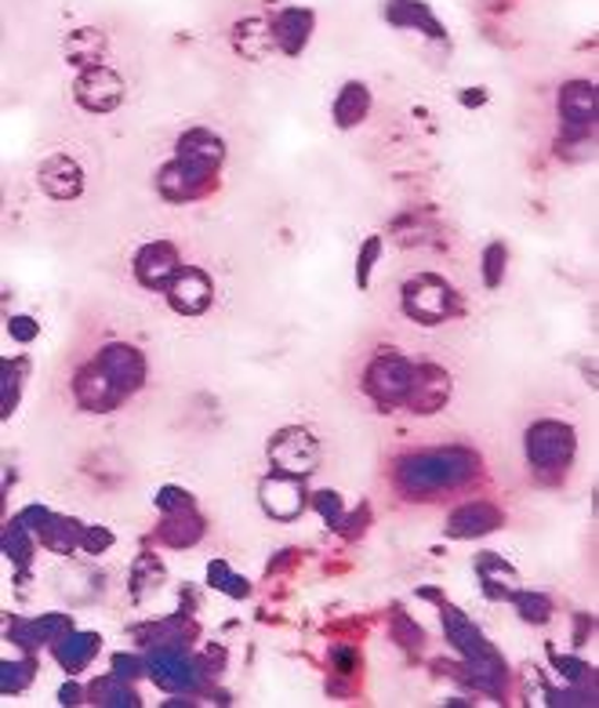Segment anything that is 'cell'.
I'll list each match as a JSON object with an SVG mask.
<instances>
[{
  "mask_svg": "<svg viewBox=\"0 0 599 708\" xmlns=\"http://www.w3.org/2000/svg\"><path fill=\"white\" fill-rule=\"evenodd\" d=\"M480 469V458L466 447H447V451L410 454L396 465V487L407 498H432V494L461 487L472 472Z\"/></svg>",
  "mask_w": 599,
  "mask_h": 708,
  "instance_id": "cell-1",
  "label": "cell"
},
{
  "mask_svg": "<svg viewBox=\"0 0 599 708\" xmlns=\"http://www.w3.org/2000/svg\"><path fill=\"white\" fill-rule=\"evenodd\" d=\"M443 632H447V640H451L454 647L466 654L469 679L486 694H502L505 662L498 657V651L491 647V643L483 640V632L472 625V621L461 611H454V607H447V611H443Z\"/></svg>",
  "mask_w": 599,
  "mask_h": 708,
  "instance_id": "cell-2",
  "label": "cell"
},
{
  "mask_svg": "<svg viewBox=\"0 0 599 708\" xmlns=\"http://www.w3.org/2000/svg\"><path fill=\"white\" fill-rule=\"evenodd\" d=\"M146 673L171 694H193L200 687V665L185 654L182 643H157L146 657Z\"/></svg>",
  "mask_w": 599,
  "mask_h": 708,
  "instance_id": "cell-3",
  "label": "cell"
},
{
  "mask_svg": "<svg viewBox=\"0 0 599 708\" xmlns=\"http://www.w3.org/2000/svg\"><path fill=\"white\" fill-rule=\"evenodd\" d=\"M415 364L396 353H382L374 364L367 367L364 375V389L378 400L382 407H393V404H404L410 385H415Z\"/></svg>",
  "mask_w": 599,
  "mask_h": 708,
  "instance_id": "cell-4",
  "label": "cell"
},
{
  "mask_svg": "<svg viewBox=\"0 0 599 708\" xmlns=\"http://www.w3.org/2000/svg\"><path fill=\"white\" fill-rule=\"evenodd\" d=\"M574 458V429L564 421H538L527 429V462L538 472L564 469Z\"/></svg>",
  "mask_w": 599,
  "mask_h": 708,
  "instance_id": "cell-5",
  "label": "cell"
},
{
  "mask_svg": "<svg viewBox=\"0 0 599 708\" xmlns=\"http://www.w3.org/2000/svg\"><path fill=\"white\" fill-rule=\"evenodd\" d=\"M73 98H77L84 109H92V114H109V109H117L124 103V81L98 62V66H87L77 77Z\"/></svg>",
  "mask_w": 599,
  "mask_h": 708,
  "instance_id": "cell-6",
  "label": "cell"
},
{
  "mask_svg": "<svg viewBox=\"0 0 599 708\" xmlns=\"http://www.w3.org/2000/svg\"><path fill=\"white\" fill-rule=\"evenodd\" d=\"M404 309L407 317H415L418 324H440L447 317V309H451V288L440 280V277H415L407 280L404 288Z\"/></svg>",
  "mask_w": 599,
  "mask_h": 708,
  "instance_id": "cell-7",
  "label": "cell"
},
{
  "mask_svg": "<svg viewBox=\"0 0 599 708\" xmlns=\"http://www.w3.org/2000/svg\"><path fill=\"white\" fill-rule=\"evenodd\" d=\"M269 458L287 476H309L317 469V440L302 429H287L269 443Z\"/></svg>",
  "mask_w": 599,
  "mask_h": 708,
  "instance_id": "cell-8",
  "label": "cell"
},
{
  "mask_svg": "<svg viewBox=\"0 0 599 708\" xmlns=\"http://www.w3.org/2000/svg\"><path fill=\"white\" fill-rule=\"evenodd\" d=\"M596 109H599L596 84L574 81L559 92V117H564L567 131L578 135V139H585V135L596 128Z\"/></svg>",
  "mask_w": 599,
  "mask_h": 708,
  "instance_id": "cell-9",
  "label": "cell"
},
{
  "mask_svg": "<svg viewBox=\"0 0 599 708\" xmlns=\"http://www.w3.org/2000/svg\"><path fill=\"white\" fill-rule=\"evenodd\" d=\"M179 251L168 244V240H157V244H146L139 255H135V277H139V283H146V288H153L160 291L164 288L168 291V283L179 277Z\"/></svg>",
  "mask_w": 599,
  "mask_h": 708,
  "instance_id": "cell-10",
  "label": "cell"
},
{
  "mask_svg": "<svg viewBox=\"0 0 599 708\" xmlns=\"http://www.w3.org/2000/svg\"><path fill=\"white\" fill-rule=\"evenodd\" d=\"M168 298L174 305V313L182 317H200L204 309L211 305V298H215V288H211L207 272H200L193 266L179 269V277L168 283Z\"/></svg>",
  "mask_w": 599,
  "mask_h": 708,
  "instance_id": "cell-11",
  "label": "cell"
},
{
  "mask_svg": "<svg viewBox=\"0 0 599 708\" xmlns=\"http://www.w3.org/2000/svg\"><path fill=\"white\" fill-rule=\"evenodd\" d=\"M98 367L106 371V378L114 382L124 396L135 393L146 382V360L139 356V350H131V345H106V350L98 353Z\"/></svg>",
  "mask_w": 599,
  "mask_h": 708,
  "instance_id": "cell-12",
  "label": "cell"
},
{
  "mask_svg": "<svg viewBox=\"0 0 599 708\" xmlns=\"http://www.w3.org/2000/svg\"><path fill=\"white\" fill-rule=\"evenodd\" d=\"M157 185L168 201H196V196H204L211 185H215V175L196 171V168L185 164V160L174 157L171 164H164V171L157 175Z\"/></svg>",
  "mask_w": 599,
  "mask_h": 708,
  "instance_id": "cell-13",
  "label": "cell"
},
{
  "mask_svg": "<svg viewBox=\"0 0 599 708\" xmlns=\"http://www.w3.org/2000/svg\"><path fill=\"white\" fill-rule=\"evenodd\" d=\"M451 400V375L440 367H418L415 371V385L407 393V407L415 415H436L440 407Z\"/></svg>",
  "mask_w": 599,
  "mask_h": 708,
  "instance_id": "cell-14",
  "label": "cell"
},
{
  "mask_svg": "<svg viewBox=\"0 0 599 708\" xmlns=\"http://www.w3.org/2000/svg\"><path fill=\"white\" fill-rule=\"evenodd\" d=\"M261 508L272 519H295L306 508V491L298 476H287V472H277V476L261 480Z\"/></svg>",
  "mask_w": 599,
  "mask_h": 708,
  "instance_id": "cell-15",
  "label": "cell"
},
{
  "mask_svg": "<svg viewBox=\"0 0 599 708\" xmlns=\"http://www.w3.org/2000/svg\"><path fill=\"white\" fill-rule=\"evenodd\" d=\"M36 182H41V190L47 196H55V201H73V196H81L84 190V171L77 160H69V157H47L41 171H36Z\"/></svg>",
  "mask_w": 599,
  "mask_h": 708,
  "instance_id": "cell-16",
  "label": "cell"
},
{
  "mask_svg": "<svg viewBox=\"0 0 599 708\" xmlns=\"http://www.w3.org/2000/svg\"><path fill=\"white\" fill-rule=\"evenodd\" d=\"M179 160H185V164L196 168V171L215 175L218 164L226 160V142H222L218 135L204 131V128H193L179 139Z\"/></svg>",
  "mask_w": 599,
  "mask_h": 708,
  "instance_id": "cell-17",
  "label": "cell"
},
{
  "mask_svg": "<svg viewBox=\"0 0 599 708\" xmlns=\"http://www.w3.org/2000/svg\"><path fill=\"white\" fill-rule=\"evenodd\" d=\"M73 625L66 614H44V618H33V621H11L8 636L19 643V647H44V643H55L66 636Z\"/></svg>",
  "mask_w": 599,
  "mask_h": 708,
  "instance_id": "cell-18",
  "label": "cell"
},
{
  "mask_svg": "<svg viewBox=\"0 0 599 708\" xmlns=\"http://www.w3.org/2000/svg\"><path fill=\"white\" fill-rule=\"evenodd\" d=\"M498 527H502V513H498L491 502H469L447 519V534H451V538H480V534H491Z\"/></svg>",
  "mask_w": 599,
  "mask_h": 708,
  "instance_id": "cell-19",
  "label": "cell"
},
{
  "mask_svg": "<svg viewBox=\"0 0 599 708\" xmlns=\"http://www.w3.org/2000/svg\"><path fill=\"white\" fill-rule=\"evenodd\" d=\"M73 389H77V400L87 407V411H109V407H117L124 400V393L106 378V371L98 364L92 371H81Z\"/></svg>",
  "mask_w": 599,
  "mask_h": 708,
  "instance_id": "cell-20",
  "label": "cell"
},
{
  "mask_svg": "<svg viewBox=\"0 0 599 708\" xmlns=\"http://www.w3.org/2000/svg\"><path fill=\"white\" fill-rule=\"evenodd\" d=\"M157 534H160V541L171 545V549H190V545L200 541V534H204V519L193 513V505L174 508V513H164Z\"/></svg>",
  "mask_w": 599,
  "mask_h": 708,
  "instance_id": "cell-21",
  "label": "cell"
},
{
  "mask_svg": "<svg viewBox=\"0 0 599 708\" xmlns=\"http://www.w3.org/2000/svg\"><path fill=\"white\" fill-rule=\"evenodd\" d=\"M309 33H313V11H306V8H287L277 15V22H272V36H277V44L287 55L302 52Z\"/></svg>",
  "mask_w": 599,
  "mask_h": 708,
  "instance_id": "cell-22",
  "label": "cell"
},
{
  "mask_svg": "<svg viewBox=\"0 0 599 708\" xmlns=\"http://www.w3.org/2000/svg\"><path fill=\"white\" fill-rule=\"evenodd\" d=\"M98 640L95 632H66L62 640H55L52 647H55V657H58V665L62 668H69V673H81V668L92 665V657L98 654Z\"/></svg>",
  "mask_w": 599,
  "mask_h": 708,
  "instance_id": "cell-23",
  "label": "cell"
},
{
  "mask_svg": "<svg viewBox=\"0 0 599 708\" xmlns=\"http://www.w3.org/2000/svg\"><path fill=\"white\" fill-rule=\"evenodd\" d=\"M233 41H236V52H240L244 58H266L272 52V44H277V36H272V22L266 19H247L236 26L233 33Z\"/></svg>",
  "mask_w": 599,
  "mask_h": 708,
  "instance_id": "cell-24",
  "label": "cell"
},
{
  "mask_svg": "<svg viewBox=\"0 0 599 708\" xmlns=\"http://www.w3.org/2000/svg\"><path fill=\"white\" fill-rule=\"evenodd\" d=\"M367 109H371V92L360 81H349L339 92V98H334V120H339V128H356V124L367 117Z\"/></svg>",
  "mask_w": 599,
  "mask_h": 708,
  "instance_id": "cell-25",
  "label": "cell"
},
{
  "mask_svg": "<svg viewBox=\"0 0 599 708\" xmlns=\"http://www.w3.org/2000/svg\"><path fill=\"white\" fill-rule=\"evenodd\" d=\"M477 570H480V578L486 586V596H494V600H513V596H516L520 581L513 575V567H505V560H498V556L486 553L483 560L477 564Z\"/></svg>",
  "mask_w": 599,
  "mask_h": 708,
  "instance_id": "cell-26",
  "label": "cell"
},
{
  "mask_svg": "<svg viewBox=\"0 0 599 708\" xmlns=\"http://www.w3.org/2000/svg\"><path fill=\"white\" fill-rule=\"evenodd\" d=\"M92 701L103 708H135L139 705V694L131 690V679H120L114 673V676H103L92 683Z\"/></svg>",
  "mask_w": 599,
  "mask_h": 708,
  "instance_id": "cell-27",
  "label": "cell"
},
{
  "mask_svg": "<svg viewBox=\"0 0 599 708\" xmlns=\"http://www.w3.org/2000/svg\"><path fill=\"white\" fill-rule=\"evenodd\" d=\"M41 541L55 553H73L84 541V527L69 516H47V524L41 527Z\"/></svg>",
  "mask_w": 599,
  "mask_h": 708,
  "instance_id": "cell-28",
  "label": "cell"
},
{
  "mask_svg": "<svg viewBox=\"0 0 599 708\" xmlns=\"http://www.w3.org/2000/svg\"><path fill=\"white\" fill-rule=\"evenodd\" d=\"M389 22H396V26H421L429 36H443L440 30V22H436L429 15V8L426 4H418V0H389Z\"/></svg>",
  "mask_w": 599,
  "mask_h": 708,
  "instance_id": "cell-29",
  "label": "cell"
},
{
  "mask_svg": "<svg viewBox=\"0 0 599 708\" xmlns=\"http://www.w3.org/2000/svg\"><path fill=\"white\" fill-rule=\"evenodd\" d=\"M103 47H106V36L98 33V30H77V33H69V41H66V55L69 62H77V66H98V55H103Z\"/></svg>",
  "mask_w": 599,
  "mask_h": 708,
  "instance_id": "cell-30",
  "label": "cell"
},
{
  "mask_svg": "<svg viewBox=\"0 0 599 708\" xmlns=\"http://www.w3.org/2000/svg\"><path fill=\"white\" fill-rule=\"evenodd\" d=\"M30 527L22 524V519H15V524H8L4 530V553H8V560L11 564H19V567H26L33 560V538H30Z\"/></svg>",
  "mask_w": 599,
  "mask_h": 708,
  "instance_id": "cell-31",
  "label": "cell"
},
{
  "mask_svg": "<svg viewBox=\"0 0 599 708\" xmlns=\"http://www.w3.org/2000/svg\"><path fill=\"white\" fill-rule=\"evenodd\" d=\"M513 603H516L520 618L531 621V625H545L548 614H553V603H548L542 592H520V589H516Z\"/></svg>",
  "mask_w": 599,
  "mask_h": 708,
  "instance_id": "cell-32",
  "label": "cell"
},
{
  "mask_svg": "<svg viewBox=\"0 0 599 708\" xmlns=\"http://www.w3.org/2000/svg\"><path fill=\"white\" fill-rule=\"evenodd\" d=\"M30 679H33L30 662H4L0 665V690L4 694H19L22 687H30Z\"/></svg>",
  "mask_w": 599,
  "mask_h": 708,
  "instance_id": "cell-33",
  "label": "cell"
},
{
  "mask_svg": "<svg viewBox=\"0 0 599 708\" xmlns=\"http://www.w3.org/2000/svg\"><path fill=\"white\" fill-rule=\"evenodd\" d=\"M505 244H491L483 251V280H486V288H498L505 277Z\"/></svg>",
  "mask_w": 599,
  "mask_h": 708,
  "instance_id": "cell-34",
  "label": "cell"
},
{
  "mask_svg": "<svg viewBox=\"0 0 599 708\" xmlns=\"http://www.w3.org/2000/svg\"><path fill=\"white\" fill-rule=\"evenodd\" d=\"M207 578H211V586H218L222 592H229V596H247V581H240L236 575H229V567L215 560L207 570Z\"/></svg>",
  "mask_w": 599,
  "mask_h": 708,
  "instance_id": "cell-35",
  "label": "cell"
},
{
  "mask_svg": "<svg viewBox=\"0 0 599 708\" xmlns=\"http://www.w3.org/2000/svg\"><path fill=\"white\" fill-rule=\"evenodd\" d=\"M378 255H382V240L378 236H371V240L364 244V251H360V258H356V283L360 288H367L371 283V269H374V262H378Z\"/></svg>",
  "mask_w": 599,
  "mask_h": 708,
  "instance_id": "cell-36",
  "label": "cell"
},
{
  "mask_svg": "<svg viewBox=\"0 0 599 708\" xmlns=\"http://www.w3.org/2000/svg\"><path fill=\"white\" fill-rule=\"evenodd\" d=\"M393 636L404 643V647H421V629L407 614H396L393 618Z\"/></svg>",
  "mask_w": 599,
  "mask_h": 708,
  "instance_id": "cell-37",
  "label": "cell"
},
{
  "mask_svg": "<svg viewBox=\"0 0 599 708\" xmlns=\"http://www.w3.org/2000/svg\"><path fill=\"white\" fill-rule=\"evenodd\" d=\"M317 508H320V516L328 519L331 527H339V519H342V498H339V494L320 491L317 494Z\"/></svg>",
  "mask_w": 599,
  "mask_h": 708,
  "instance_id": "cell-38",
  "label": "cell"
},
{
  "mask_svg": "<svg viewBox=\"0 0 599 708\" xmlns=\"http://www.w3.org/2000/svg\"><path fill=\"white\" fill-rule=\"evenodd\" d=\"M81 545L87 553H106L109 545H114V534L103 530V527H84V541Z\"/></svg>",
  "mask_w": 599,
  "mask_h": 708,
  "instance_id": "cell-39",
  "label": "cell"
},
{
  "mask_svg": "<svg viewBox=\"0 0 599 708\" xmlns=\"http://www.w3.org/2000/svg\"><path fill=\"white\" fill-rule=\"evenodd\" d=\"M8 334L15 342H33L36 339V320L33 317H11L8 320Z\"/></svg>",
  "mask_w": 599,
  "mask_h": 708,
  "instance_id": "cell-40",
  "label": "cell"
},
{
  "mask_svg": "<svg viewBox=\"0 0 599 708\" xmlns=\"http://www.w3.org/2000/svg\"><path fill=\"white\" fill-rule=\"evenodd\" d=\"M157 505H160V513H174V508L190 505V494L179 491V487H164V491L157 494Z\"/></svg>",
  "mask_w": 599,
  "mask_h": 708,
  "instance_id": "cell-41",
  "label": "cell"
},
{
  "mask_svg": "<svg viewBox=\"0 0 599 708\" xmlns=\"http://www.w3.org/2000/svg\"><path fill=\"white\" fill-rule=\"evenodd\" d=\"M548 705H596V694H581V690H556V694H548Z\"/></svg>",
  "mask_w": 599,
  "mask_h": 708,
  "instance_id": "cell-42",
  "label": "cell"
},
{
  "mask_svg": "<svg viewBox=\"0 0 599 708\" xmlns=\"http://www.w3.org/2000/svg\"><path fill=\"white\" fill-rule=\"evenodd\" d=\"M553 662H556V668L564 673L570 683H581L585 679V673H589V665L585 662H574V657H559V654H553Z\"/></svg>",
  "mask_w": 599,
  "mask_h": 708,
  "instance_id": "cell-43",
  "label": "cell"
},
{
  "mask_svg": "<svg viewBox=\"0 0 599 708\" xmlns=\"http://www.w3.org/2000/svg\"><path fill=\"white\" fill-rule=\"evenodd\" d=\"M142 668H146V665L139 662V657H128V654H117V657H114V673H117L120 679H135V676L142 673Z\"/></svg>",
  "mask_w": 599,
  "mask_h": 708,
  "instance_id": "cell-44",
  "label": "cell"
},
{
  "mask_svg": "<svg viewBox=\"0 0 599 708\" xmlns=\"http://www.w3.org/2000/svg\"><path fill=\"white\" fill-rule=\"evenodd\" d=\"M47 516H52V513H47V508L30 505V508H22V516H19V519H22V524H26L33 534H41V527L47 524Z\"/></svg>",
  "mask_w": 599,
  "mask_h": 708,
  "instance_id": "cell-45",
  "label": "cell"
},
{
  "mask_svg": "<svg viewBox=\"0 0 599 708\" xmlns=\"http://www.w3.org/2000/svg\"><path fill=\"white\" fill-rule=\"evenodd\" d=\"M15 371H11V364H4V415L15 411Z\"/></svg>",
  "mask_w": 599,
  "mask_h": 708,
  "instance_id": "cell-46",
  "label": "cell"
},
{
  "mask_svg": "<svg viewBox=\"0 0 599 708\" xmlns=\"http://www.w3.org/2000/svg\"><path fill=\"white\" fill-rule=\"evenodd\" d=\"M58 698H62V705H77V701H81V687H73V683H66Z\"/></svg>",
  "mask_w": 599,
  "mask_h": 708,
  "instance_id": "cell-47",
  "label": "cell"
}]
</instances>
